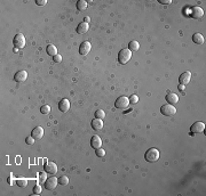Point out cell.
Returning a JSON list of instances; mask_svg holds the SVG:
<instances>
[{
    "label": "cell",
    "mask_w": 206,
    "mask_h": 196,
    "mask_svg": "<svg viewBox=\"0 0 206 196\" xmlns=\"http://www.w3.org/2000/svg\"><path fill=\"white\" fill-rule=\"evenodd\" d=\"M31 136L35 138V139H41L42 136H44V129L41 127H36L35 129L31 131Z\"/></svg>",
    "instance_id": "15"
},
{
    "label": "cell",
    "mask_w": 206,
    "mask_h": 196,
    "mask_svg": "<svg viewBox=\"0 0 206 196\" xmlns=\"http://www.w3.org/2000/svg\"><path fill=\"white\" fill-rule=\"evenodd\" d=\"M172 2V0H159V4L161 5H170Z\"/></svg>",
    "instance_id": "34"
},
{
    "label": "cell",
    "mask_w": 206,
    "mask_h": 196,
    "mask_svg": "<svg viewBox=\"0 0 206 196\" xmlns=\"http://www.w3.org/2000/svg\"><path fill=\"white\" fill-rule=\"evenodd\" d=\"M53 61H54L55 63H60V62H62V56H61V55H58V54H57V55H55V56L53 57Z\"/></svg>",
    "instance_id": "32"
},
{
    "label": "cell",
    "mask_w": 206,
    "mask_h": 196,
    "mask_svg": "<svg viewBox=\"0 0 206 196\" xmlns=\"http://www.w3.org/2000/svg\"><path fill=\"white\" fill-rule=\"evenodd\" d=\"M190 14H191V16H192L194 18L199 20V18H201V17L204 16V11H203V8H201V7H199V6H196V7H192V8H191Z\"/></svg>",
    "instance_id": "9"
},
{
    "label": "cell",
    "mask_w": 206,
    "mask_h": 196,
    "mask_svg": "<svg viewBox=\"0 0 206 196\" xmlns=\"http://www.w3.org/2000/svg\"><path fill=\"white\" fill-rule=\"evenodd\" d=\"M57 184H58V179L55 178V177H51V178H48V179L45 181V187H46V189H48V191H53V189L56 188Z\"/></svg>",
    "instance_id": "7"
},
{
    "label": "cell",
    "mask_w": 206,
    "mask_h": 196,
    "mask_svg": "<svg viewBox=\"0 0 206 196\" xmlns=\"http://www.w3.org/2000/svg\"><path fill=\"white\" fill-rule=\"evenodd\" d=\"M159 150L157 148H149V150L145 152V155H144V159L147 162H157L159 160Z\"/></svg>",
    "instance_id": "1"
},
{
    "label": "cell",
    "mask_w": 206,
    "mask_h": 196,
    "mask_svg": "<svg viewBox=\"0 0 206 196\" xmlns=\"http://www.w3.org/2000/svg\"><path fill=\"white\" fill-rule=\"evenodd\" d=\"M178 89L180 90V91H184V89H185V86H183V84H179V87H178Z\"/></svg>",
    "instance_id": "35"
},
{
    "label": "cell",
    "mask_w": 206,
    "mask_h": 196,
    "mask_svg": "<svg viewBox=\"0 0 206 196\" xmlns=\"http://www.w3.org/2000/svg\"><path fill=\"white\" fill-rule=\"evenodd\" d=\"M132 58V52L129 49H121L118 54V62L120 64H127Z\"/></svg>",
    "instance_id": "2"
},
{
    "label": "cell",
    "mask_w": 206,
    "mask_h": 196,
    "mask_svg": "<svg viewBox=\"0 0 206 196\" xmlns=\"http://www.w3.org/2000/svg\"><path fill=\"white\" fill-rule=\"evenodd\" d=\"M95 118H96V119L103 120L105 118V112H104L103 109H98V111L95 112Z\"/></svg>",
    "instance_id": "25"
},
{
    "label": "cell",
    "mask_w": 206,
    "mask_h": 196,
    "mask_svg": "<svg viewBox=\"0 0 206 196\" xmlns=\"http://www.w3.org/2000/svg\"><path fill=\"white\" fill-rule=\"evenodd\" d=\"M8 184H9V185H13V181H12V175H9V178H8Z\"/></svg>",
    "instance_id": "37"
},
{
    "label": "cell",
    "mask_w": 206,
    "mask_h": 196,
    "mask_svg": "<svg viewBox=\"0 0 206 196\" xmlns=\"http://www.w3.org/2000/svg\"><path fill=\"white\" fill-rule=\"evenodd\" d=\"M128 49L131 52H138L140 49V43L138 41H135V40L131 41L128 43Z\"/></svg>",
    "instance_id": "21"
},
{
    "label": "cell",
    "mask_w": 206,
    "mask_h": 196,
    "mask_svg": "<svg viewBox=\"0 0 206 196\" xmlns=\"http://www.w3.org/2000/svg\"><path fill=\"white\" fill-rule=\"evenodd\" d=\"M39 178H40V181L45 182V181L47 180V172H46V171H44V172H40V175H39Z\"/></svg>",
    "instance_id": "30"
},
{
    "label": "cell",
    "mask_w": 206,
    "mask_h": 196,
    "mask_svg": "<svg viewBox=\"0 0 206 196\" xmlns=\"http://www.w3.org/2000/svg\"><path fill=\"white\" fill-rule=\"evenodd\" d=\"M41 191H42V189H41L40 185H36L33 187V194H35V195H39L41 193Z\"/></svg>",
    "instance_id": "29"
},
{
    "label": "cell",
    "mask_w": 206,
    "mask_h": 196,
    "mask_svg": "<svg viewBox=\"0 0 206 196\" xmlns=\"http://www.w3.org/2000/svg\"><path fill=\"white\" fill-rule=\"evenodd\" d=\"M46 52L47 54L49 55V56H55V55H57V48L54 45H48L46 48Z\"/></svg>",
    "instance_id": "20"
},
{
    "label": "cell",
    "mask_w": 206,
    "mask_h": 196,
    "mask_svg": "<svg viewBox=\"0 0 206 196\" xmlns=\"http://www.w3.org/2000/svg\"><path fill=\"white\" fill-rule=\"evenodd\" d=\"M25 143H26L28 145L35 144V138H33L32 136H29V137H26V138H25Z\"/></svg>",
    "instance_id": "31"
},
{
    "label": "cell",
    "mask_w": 206,
    "mask_h": 196,
    "mask_svg": "<svg viewBox=\"0 0 206 196\" xmlns=\"http://www.w3.org/2000/svg\"><path fill=\"white\" fill-rule=\"evenodd\" d=\"M44 170L46 171L47 173H51V175H55L57 172V165L54 162H46L44 165Z\"/></svg>",
    "instance_id": "8"
},
{
    "label": "cell",
    "mask_w": 206,
    "mask_h": 196,
    "mask_svg": "<svg viewBox=\"0 0 206 196\" xmlns=\"http://www.w3.org/2000/svg\"><path fill=\"white\" fill-rule=\"evenodd\" d=\"M160 112L165 116H173V115L176 114V107H174V105L166 104V105H163L160 107Z\"/></svg>",
    "instance_id": "4"
},
{
    "label": "cell",
    "mask_w": 206,
    "mask_h": 196,
    "mask_svg": "<svg viewBox=\"0 0 206 196\" xmlns=\"http://www.w3.org/2000/svg\"><path fill=\"white\" fill-rule=\"evenodd\" d=\"M91 146H92L93 148H95V150L100 148V147L102 146V139H101L98 136L94 134L92 137V139H91Z\"/></svg>",
    "instance_id": "14"
},
{
    "label": "cell",
    "mask_w": 206,
    "mask_h": 196,
    "mask_svg": "<svg viewBox=\"0 0 206 196\" xmlns=\"http://www.w3.org/2000/svg\"><path fill=\"white\" fill-rule=\"evenodd\" d=\"M58 184L62 186L68 185V184H69V178H68L67 175H62V177L58 178Z\"/></svg>",
    "instance_id": "24"
},
{
    "label": "cell",
    "mask_w": 206,
    "mask_h": 196,
    "mask_svg": "<svg viewBox=\"0 0 206 196\" xmlns=\"http://www.w3.org/2000/svg\"><path fill=\"white\" fill-rule=\"evenodd\" d=\"M128 105H129V99L128 97H126V96H121V97L117 98L116 102H115V107L118 109H127Z\"/></svg>",
    "instance_id": "3"
},
{
    "label": "cell",
    "mask_w": 206,
    "mask_h": 196,
    "mask_svg": "<svg viewBox=\"0 0 206 196\" xmlns=\"http://www.w3.org/2000/svg\"><path fill=\"white\" fill-rule=\"evenodd\" d=\"M89 21H91V18H89L88 16H86V17L84 18V22H85V23H89Z\"/></svg>",
    "instance_id": "36"
},
{
    "label": "cell",
    "mask_w": 206,
    "mask_h": 196,
    "mask_svg": "<svg viewBox=\"0 0 206 196\" xmlns=\"http://www.w3.org/2000/svg\"><path fill=\"white\" fill-rule=\"evenodd\" d=\"M69 109H70V102L68 100L67 98L61 99L60 103H58V109H60L61 112H63V113H65V112L69 111Z\"/></svg>",
    "instance_id": "12"
},
{
    "label": "cell",
    "mask_w": 206,
    "mask_h": 196,
    "mask_svg": "<svg viewBox=\"0 0 206 196\" xmlns=\"http://www.w3.org/2000/svg\"><path fill=\"white\" fill-rule=\"evenodd\" d=\"M103 120H101V119H95L93 120L92 121V128L94 130H102L103 129Z\"/></svg>",
    "instance_id": "18"
},
{
    "label": "cell",
    "mask_w": 206,
    "mask_h": 196,
    "mask_svg": "<svg viewBox=\"0 0 206 196\" xmlns=\"http://www.w3.org/2000/svg\"><path fill=\"white\" fill-rule=\"evenodd\" d=\"M192 41L195 42V43H197V45H203L204 41H205V38H204V36L201 34V33H195V34L192 36Z\"/></svg>",
    "instance_id": "19"
},
{
    "label": "cell",
    "mask_w": 206,
    "mask_h": 196,
    "mask_svg": "<svg viewBox=\"0 0 206 196\" xmlns=\"http://www.w3.org/2000/svg\"><path fill=\"white\" fill-rule=\"evenodd\" d=\"M165 99L167 100V103L171 104V105H174L179 102V96L176 95V93H168L166 95V97Z\"/></svg>",
    "instance_id": "16"
},
{
    "label": "cell",
    "mask_w": 206,
    "mask_h": 196,
    "mask_svg": "<svg viewBox=\"0 0 206 196\" xmlns=\"http://www.w3.org/2000/svg\"><path fill=\"white\" fill-rule=\"evenodd\" d=\"M128 99H129V103L131 104H136L138 102H139V97H138V95H132Z\"/></svg>",
    "instance_id": "27"
},
{
    "label": "cell",
    "mask_w": 206,
    "mask_h": 196,
    "mask_svg": "<svg viewBox=\"0 0 206 196\" xmlns=\"http://www.w3.org/2000/svg\"><path fill=\"white\" fill-rule=\"evenodd\" d=\"M88 29H89L88 23L81 22V23H80V24L77 26V33H78V34H85V33L88 31Z\"/></svg>",
    "instance_id": "17"
},
{
    "label": "cell",
    "mask_w": 206,
    "mask_h": 196,
    "mask_svg": "<svg viewBox=\"0 0 206 196\" xmlns=\"http://www.w3.org/2000/svg\"><path fill=\"white\" fill-rule=\"evenodd\" d=\"M190 80H191V73L189 72V71L183 72L180 75V77H179V82H180V84H183V86L188 84V83L190 82Z\"/></svg>",
    "instance_id": "11"
},
{
    "label": "cell",
    "mask_w": 206,
    "mask_h": 196,
    "mask_svg": "<svg viewBox=\"0 0 206 196\" xmlns=\"http://www.w3.org/2000/svg\"><path fill=\"white\" fill-rule=\"evenodd\" d=\"M205 131V124L203 122H195L190 127V136H194L195 134H201Z\"/></svg>",
    "instance_id": "6"
},
{
    "label": "cell",
    "mask_w": 206,
    "mask_h": 196,
    "mask_svg": "<svg viewBox=\"0 0 206 196\" xmlns=\"http://www.w3.org/2000/svg\"><path fill=\"white\" fill-rule=\"evenodd\" d=\"M26 77H28V73L26 71H17L15 73V75H14V80H15L16 82H24L26 80Z\"/></svg>",
    "instance_id": "13"
},
{
    "label": "cell",
    "mask_w": 206,
    "mask_h": 196,
    "mask_svg": "<svg viewBox=\"0 0 206 196\" xmlns=\"http://www.w3.org/2000/svg\"><path fill=\"white\" fill-rule=\"evenodd\" d=\"M13 45H14V47L17 48V49L24 48V47H25V38H24V36H23L22 33L16 34V36H14V39H13Z\"/></svg>",
    "instance_id": "5"
},
{
    "label": "cell",
    "mask_w": 206,
    "mask_h": 196,
    "mask_svg": "<svg viewBox=\"0 0 206 196\" xmlns=\"http://www.w3.org/2000/svg\"><path fill=\"white\" fill-rule=\"evenodd\" d=\"M77 8H78V11H85V9L87 8V2H86L85 0H78Z\"/></svg>",
    "instance_id": "22"
},
{
    "label": "cell",
    "mask_w": 206,
    "mask_h": 196,
    "mask_svg": "<svg viewBox=\"0 0 206 196\" xmlns=\"http://www.w3.org/2000/svg\"><path fill=\"white\" fill-rule=\"evenodd\" d=\"M16 184H17V186L21 187V188H24V187H26V185H28V179H25V178H18V179L16 180Z\"/></svg>",
    "instance_id": "23"
},
{
    "label": "cell",
    "mask_w": 206,
    "mask_h": 196,
    "mask_svg": "<svg viewBox=\"0 0 206 196\" xmlns=\"http://www.w3.org/2000/svg\"><path fill=\"white\" fill-rule=\"evenodd\" d=\"M91 42L89 41H84L82 43H80V47H79V54L80 55H87L88 52H91Z\"/></svg>",
    "instance_id": "10"
},
{
    "label": "cell",
    "mask_w": 206,
    "mask_h": 196,
    "mask_svg": "<svg viewBox=\"0 0 206 196\" xmlns=\"http://www.w3.org/2000/svg\"><path fill=\"white\" fill-rule=\"evenodd\" d=\"M40 112L41 114H49V112H51V106H49V105H44L40 109Z\"/></svg>",
    "instance_id": "26"
},
{
    "label": "cell",
    "mask_w": 206,
    "mask_h": 196,
    "mask_svg": "<svg viewBox=\"0 0 206 196\" xmlns=\"http://www.w3.org/2000/svg\"><path fill=\"white\" fill-rule=\"evenodd\" d=\"M36 4L38 6H45L47 4V0H37Z\"/></svg>",
    "instance_id": "33"
},
{
    "label": "cell",
    "mask_w": 206,
    "mask_h": 196,
    "mask_svg": "<svg viewBox=\"0 0 206 196\" xmlns=\"http://www.w3.org/2000/svg\"><path fill=\"white\" fill-rule=\"evenodd\" d=\"M95 153H96V156H98V157H103V156L105 155V150L100 147V148H98V150H96V152H95Z\"/></svg>",
    "instance_id": "28"
}]
</instances>
